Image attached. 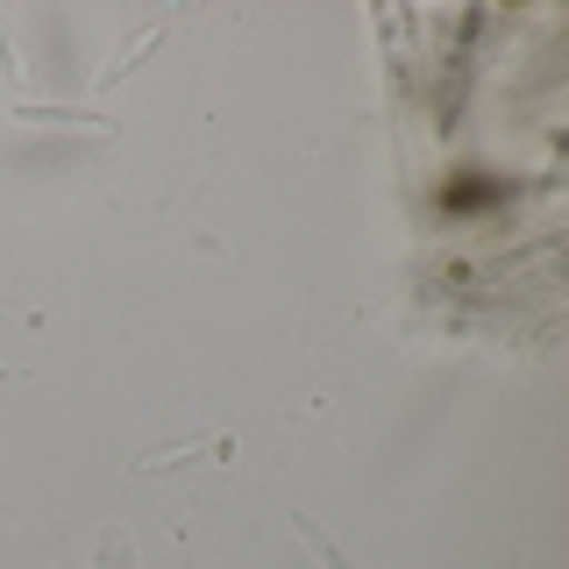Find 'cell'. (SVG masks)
<instances>
[{
    "instance_id": "2",
    "label": "cell",
    "mask_w": 569,
    "mask_h": 569,
    "mask_svg": "<svg viewBox=\"0 0 569 569\" xmlns=\"http://www.w3.org/2000/svg\"><path fill=\"white\" fill-rule=\"evenodd\" d=\"M284 527H292V533H299V541H307V548H313V556H320V569H356V562L342 556V548H335V533H328V527H320V520H313V512H284Z\"/></svg>"
},
{
    "instance_id": "3",
    "label": "cell",
    "mask_w": 569,
    "mask_h": 569,
    "mask_svg": "<svg viewBox=\"0 0 569 569\" xmlns=\"http://www.w3.org/2000/svg\"><path fill=\"white\" fill-rule=\"evenodd\" d=\"M93 569H129V533H100V548H93Z\"/></svg>"
},
{
    "instance_id": "1",
    "label": "cell",
    "mask_w": 569,
    "mask_h": 569,
    "mask_svg": "<svg viewBox=\"0 0 569 569\" xmlns=\"http://www.w3.org/2000/svg\"><path fill=\"white\" fill-rule=\"evenodd\" d=\"M186 462H236V435H200V441H178V449H157V456H136V477H157V470H186Z\"/></svg>"
},
{
    "instance_id": "4",
    "label": "cell",
    "mask_w": 569,
    "mask_h": 569,
    "mask_svg": "<svg viewBox=\"0 0 569 569\" xmlns=\"http://www.w3.org/2000/svg\"><path fill=\"white\" fill-rule=\"evenodd\" d=\"M14 378H22V370H14V363H0V385H14Z\"/></svg>"
}]
</instances>
